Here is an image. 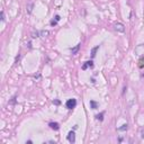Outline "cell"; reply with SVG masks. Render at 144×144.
I'll list each match as a JSON object with an SVG mask.
<instances>
[{
	"instance_id": "cell-1",
	"label": "cell",
	"mask_w": 144,
	"mask_h": 144,
	"mask_svg": "<svg viewBox=\"0 0 144 144\" xmlns=\"http://www.w3.org/2000/svg\"><path fill=\"white\" fill-rule=\"evenodd\" d=\"M114 29L118 33H124L125 32V26L122 23H115L114 24Z\"/></svg>"
},
{
	"instance_id": "cell-2",
	"label": "cell",
	"mask_w": 144,
	"mask_h": 144,
	"mask_svg": "<svg viewBox=\"0 0 144 144\" xmlns=\"http://www.w3.org/2000/svg\"><path fill=\"white\" fill-rule=\"evenodd\" d=\"M65 106H67V108H69V109H73V108L77 106V100H76L74 98L69 99L67 103H65Z\"/></svg>"
},
{
	"instance_id": "cell-3",
	"label": "cell",
	"mask_w": 144,
	"mask_h": 144,
	"mask_svg": "<svg viewBox=\"0 0 144 144\" xmlns=\"http://www.w3.org/2000/svg\"><path fill=\"white\" fill-rule=\"evenodd\" d=\"M67 140L70 142L71 144L76 143V133H74V131H70L69 133H68V136H67Z\"/></svg>"
},
{
	"instance_id": "cell-4",
	"label": "cell",
	"mask_w": 144,
	"mask_h": 144,
	"mask_svg": "<svg viewBox=\"0 0 144 144\" xmlns=\"http://www.w3.org/2000/svg\"><path fill=\"white\" fill-rule=\"evenodd\" d=\"M92 67H93V62H92V60H90V61H87L83 63L82 70H87L88 68H92Z\"/></svg>"
},
{
	"instance_id": "cell-5",
	"label": "cell",
	"mask_w": 144,
	"mask_h": 144,
	"mask_svg": "<svg viewBox=\"0 0 144 144\" xmlns=\"http://www.w3.org/2000/svg\"><path fill=\"white\" fill-rule=\"evenodd\" d=\"M80 47H81V44H78V45H76V46L73 47V48H71V53L72 55H76L78 52H79V50H80Z\"/></svg>"
},
{
	"instance_id": "cell-6",
	"label": "cell",
	"mask_w": 144,
	"mask_h": 144,
	"mask_svg": "<svg viewBox=\"0 0 144 144\" xmlns=\"http://www.w3.org/2000/svg\"><path fill=\"white\" fill-rule=\"evenodd\" d=\"M48 126H50L52 129H54V131H57V129L60 128V125H59V123H53V122H52V123L48 124Z\"/></svg>"
},
{
	"instance_id": "cell-7",
	"label": "cell",
	"mask_w": 144,
	"mask_h": 144,
	"mask_svg": "<svg viewBox=\"0 0 144 144\" xmlns=\"http://www.w3.org/2000/svg\"><path fill=\"white\" fill-rule=\"evenodd\" d=\"M99 47H100V45H97L96 47H93L92 50H91V57L96 56V53H97V51L99 50Z\"/></svg>"
},
{
	"instance_id": "cell-8",
	"label": "cell",
	"mask_w": 144,
	"mask_h": 144,
	"mask_svg": "<svg viewBox=\"0 0 144 144\" xmlns=\"http://www.w3.org/2000/svg\"><path fill=\"white\" fill-rule=\"evenodd\" d=\"M60 19H61V17H60L59 15H56V16H55V20H52L51 21V25L52 26H55V25H56V23L60 20Z\"/></svg>"
},
{
	"instance_id": "cell-9",
	"label": "cell",
	"mask_w": 144,
	"mask_h": 144,
	"mask_svg": "<svg viewBox=\"0 0 144 144\" xmlns=\"http://www.w3.org/2000/svg\"><path fill=\"white\" fill-rule=\"evenodd\" d=\"M90 106H91V108L92 109H97L98 108V104L95 101V100H90Z\"/></svg>"
},
{
	"instance_id": "cell-10",
	"label": "cell",
	"mask_w": 144,
	"mask_h": 144,
	"mask_svg": "<svg viewBox=\"0 0 144 144\" xmlns=\"http://www.w3.org/2000/svg\"><path fill=\"white\" fill-rule=\"evenodd\" d=\"M96 119L101 122V120L104 119V113H100V114H98V115H96Z\"/></svg>"
},
{
	"instance_id": "cell-11",
	"label": "cell",
	"mask_w": 144,
	"mask_h": 144,
	"mask_svg": "<svg viewBox=\"0 0 144 144\" xmlns=\"http://www.w3.org/2000/svg\"><path fill=\"white\" fill-rule=\"evenodd\" d=\"M127 129V124H124L122 127H118V131H126Z\"/></svg>"
},
{
	"instance_id": "cell-12",
	"label": "cell",
	"mask_w": 144,
	"mask_h": 144,
	"mask_svg": "<svg viewBox=\"0 0 144 144\" xmlns=\"http://www.w3.org/2000/svg\"><path fill=\"white\" fill-rule=\"evenodd\" d=\"M140 135H141V139H144V127L140 129Z\"/></svg>"
},
{
	"instance_id": "cell-13",
	"label": "cell",
	"mask_w": 144,
	"mask_h": 144,
	"mask_svg": "<svg viewBox=\"0 0 144 144\" xmlns=\"http://www.w3.org/2000/svg\"><path fill=\"white\" fill-rule=\"evenodd\" d=\"M1 20L5 21V12L4 11H1Z\"/></svg>"
},
{
	"instance_id": "cell-14",
	"label": "cell",
	"mask_w": 144,
	"mask_h": 144,
	"mask_svg": "<svg viewBox=\"0 0 144 144\" xmlns=\"http://www.w3.org/2000/svg\"><path fill=\"white\" fill-rule=\"evenodd\" d=\"M142 77H144V73H143V74H142Z\"/></svg>"
}]
</instances>
